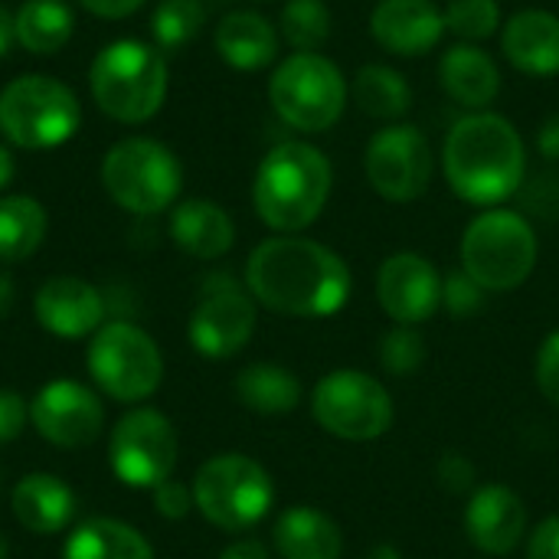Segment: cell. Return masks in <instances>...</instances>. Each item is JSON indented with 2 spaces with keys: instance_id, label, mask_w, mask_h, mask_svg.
Masks as SVG:
<instances>
[{
  "instance_id": "obj_18",
  "label": "cell",
  "mask_w": 559,
  "mask_h": 559,
  "mask_svg": "<svg viewBox=\"0 0 559 559\" xmlns=\"http://www.w3.org/2000/svg\"><path fill=\"white\" fill-rule=\"evenodd\" d=\"M370 33L393 56H423L442 39L445 16L432 0H380Z\"/></svg>"
},
{
  "instance_id": "obj_16",
  "label": "cell",
  "mask_w": 559,
  "mask_h": 559,
  "mask_svg": "<svg viewBox=\"0 0 559 559\" xmlns=\"http://www.w3.org/2000/svg\"><path fill=\"white\" fill-rule=\"evenodd\" d=\"M377 301L396 324L416 328L442 305V278L436 265L416 252L390 255L377 272Z\"/></svg>"
},
{
  "instance_id": "obj_3",
  "label": "cell",
  "mask_w": 559,
  "mask_h": 559,
  "mask_svg": "<svg viewBox=\"0 0 559 559\" xmlns=\"http://www.w3.org/2000/svg\"><path fill=\"white\" fill-rule=\"evenodd\" d=\"M328 197L331 164L318 147L305 141H285L272 147L252 187L255 213L278 233H298L311 226L321 216Z\"/></svg>"
},
{
  "instance_id": "obj_13",
  "label": "cell",
  "mask_w": 559,
  "mask_h": 559,
  "mask_svg": "<svg viewBox=\"0 0 559 559\" xmlns=\"http://www.w3.org/2000/svg\"><path fill=\"white\" fill-rule=\"evenodd\" d=\"M367 180L390 203H413L432 183V147L413 124H390L367 144Z\"/></svg>"
},
{
  "instance_id": "obj_32",
  "label": "cell",
  "mask_w": 559,
  "mask_h": 559,
  "mask_svg": "<svg viewBox=\"0 0 559 559\" xmlns=\"http://www.w3.org/2000/svg\"><path fill=\"white\" fill-rule=\"evenodd\" d=\"M206 20V10L200 0H160L151 20L154 39L164 49H180L187 46Z\"/></svg>"
},
{
  "instance_id": "obj_20",
  "label": "cell",
  "mask_w": 559,
  "mask_h": 559,
  "mask_svg": "<svg viewBox=\"0 0 559 559\" xmlns=\"http://www.w3.org/2000/svg\"><path fill=\"white\" fill-rule=\"evenodd\" d=\"M501 49L508 62L527 75L559 72V16L550 10H521L508 20Z\"/></svg>"
},
{
  "instance_id": "obj_46",
  "label": "cell",
  "mask_w": 559,
  "mask_h": 559,
  "mask_svg": "<svg viewBox=\"0 0 559 559\" xmlns=\"http://www.w3.org/2000/svg\"><path fill=\"white\" fill-rule=\"evenodd\" d=\"M364 559H403V554L396 547H390V544H380V547H373Z\"/></svg>"
},
{
  "instance_id": "obj_43",
  "label": "cell",
  "mask_w": 559,
  "mask_h": 559,
  "mask_svg": "<svg viewBox=\"0 0 559 559\" xmlns=\"http://www.w3.org/2000/svg\"><path fill=\"white\" fill-rule=\"evenodd\" d=\"M219 559H269V550L259 540H236L219 554Z\"/></svg>"
},
{
  "instance_id": "obj_28",
  "label": "cell",
  "mask_w": 559,
  "mask_h": 559,
  "mask_svg": "<svg viewBox=\"0 0 559 559\" xmlns=\"http://www.w3.org/2000/svg\"><path fill=\"white\" fill-rule=\"evenodd\" d=\"M16 39L36 56L59 52L72 36V10L62 0H26L13 16Z\"/></svg>"
},
{
  "instance_id": "obj_8",
  "label": "cell",
  "mask_w": 559,
  "mask_h": 559,
  "mask_svg": "<svg viewBox=\"0 0 559 559\" xmlns=\"http://www.w3.org/2000/svg\"><path fill=\"white\" fill-rule=\"evenodd\" d=\"M102 180L118 206L138 216H151L177 200L183 174L164 144L151 138H128L108 151Z\"/></svg>"
},
{
  "instance_id": "obj_25",
  "label": "cell",
  "mask_w": 559,
  "mask_h": 559,
  "mask_svg": "<svg viewBox=\"0 0 559 559\" xmlns=\"http://www.w3.org/2000/svg\"><path fill=\"white\" fill-rule=\"evenodd\" d=\"M216 49L233 69L255 72L278 56V36L265 16L236 10L223 16V23L216 26Z\"/></svg>"
},
{
  "instance_id": "obj_6",
  "label": "cell",
  "mask_w": 559,
  "mask_h": 559,
  "mask_svg": "<svg viewBox=\"0 0 559 559\" xmlns=\"http://www.w3.org/2000/svg\"><path fill=\"white\" fill-rule=\"evenodd\" d=\"M272 501L275 485L249 455H216L193 478V508L229 534L255 527L272 511Z\"/></svg>"
},
{
  "instance_id": "obj_12",
  "label": "cell",
  "mask_w": 559,
  "mask_h": 559,
  "mask_svg": "<svg viewBox=\"0 0 559 559\" xmlns=\"http://www.w3.org/2000/svg\"><path fill=\"white\" fill-rule=\"evenodd\" d=\"M108 459L115 475L128 488H157L174 475L177 465V432L170 419L157 409H134L121 416L111 432Z\"/></svg>"
},
{
  "instance_id": "obj_22",
  "label": "cell",
  "mask_w": 559,
  "mask_h": 559,
  "mask_svg": "<svg viewBox=\"0 0 559 559\" xmlns=\"http://www.w3.org/2000/svg\"><path fill=\"white\" fill-rule=\"evenodd\" d=\"M13 514L29 534H59L75 518V495L56 475H26L13 488Z\"/></svg>"
},
{
  "instance_id": "obj_34",
  "label": "cell",
  "mask_w": 559,
  "mask_h": 559,
  "mask_svg": "<svg viewBox=\"0 0 559 559\" xmlns=\"http://www.w3.org/2000/svg\"><path fill=\"white\" fill-rule=\"evenodd\" d=\"M380 360L393 377H409L426 364V341L416 328L396 324L383 344H380Z\"/></svg>"
},
{
  "instance_id": "obj_5",
  "label": "cell",
  "mask_w": 559,
  "mask_h": 559,
  "mask_svg": "<svg viewBox=\"0 0 559 559\" xmlns=\"http://www.w3.org/2000/svg\"><path fill=\"white\" fill-rule=\"evenodd\" d=\"M164 92V59L138 39H118L92 62V95L118 121H147L160 108Z\"/></svg>"
},
{
  "instance_id": "obj_23",
  "label": "cell",
  "mask_w": 559,
  "mask_h": 559,
  "mask_svg": "<svg viewBox=\"0 0 559 559\" xmlns=\"http://www.w3.org/2000/svg\"><path fill=\"white\" fill-rule=\"evenodd\" d=\"M174 242L193 259H219L233 249L236 229L226 210L210 200H187L170 216Z\"/></svg>"
},
{
  "instance_id": "obj_1",
  "label": "cell",
  "mask_w": 559,
  "mask_h": 559,
  "mask_svg": "<svg viewBox=\"0 0 559 559\" xmlns=\"http://www.w3.org/2000/svg\"><path fill=\"white\" fill-rule=\"evenodd\" d=\"M249 295L288 318H331L350 298L347 262L301 236H278L255 246L246 265Z\"/></svg>"
},
{
  "instance_id": "obj_42",
  "label": "cell",
  "mask_w": 559,
  "mask_h": 559,
  "mask_svg": "<svg viewBox=\"0 0 559 559\" xmlns=\"http://www.w3.org/2000/svg\"><path fill=\"white\" fill-rule=\"evenodd\" d=\"M537 147L547 160H559V115L544 121V128L537 134Z\"/></svg>"
},
{
  "instance_id": "obj_19",
  "label": "cell",
  "mask_w": 559,
  "mask_h": 559,
  "mask_svg": "<svg viewBox=\"0 0 559 559\" xmlns=\"http://www.w3.org/2000/svg\"><path fill=\"white\" fill-rule=\"evenodd\" d=\"M36 321L56 334V337H85V334H95L102 328V318H105V301L102 295L82 282V278H72V275H59V278H49L39 292H36Z\"/></svg>"
},
{
  "instance_id": "obj_47",
  "label": "cell",
  "mask_w": 559,
  "mask_h": 559,
  "mask_svg": "<svg viewBox=\"0 0 559 559\" xmlns=\"http://www.w3.org/2000/svg\"><path fill=\"white\" fill-rule=\"evenodd\" d=\"M10 298H13V292H10V282L0 275V318L7 314V308H10Z\"/></svg>"
},
{
  "instance_id": "obj_38",
  "label": "cell",
  "mask_w": 559,
  "mask_h": 559,
  "mask_svg": "<svg viewBox=\"0 0 559 559\" xmlns=\"http://www.w3.org/2000/svg\"><path fill=\"white\" fill-rule=\"evenodd\" d=\"M29 419V406L23 403L20 393L0 390V442H13Z\"/></svg>"
},
{
  "instance_id": "obj_29",
  "label": "cell",
  "mask_w": 559,
  "mask_h": 559,
  "mask_svg": "<svg viewBox=\"0 0 559 559\" xmlns=\"http://www.w3.org/2000/svg\"><path fill=\"white\" fill-rule=\"evenodd\" d=\"M46 236V213L33 197L0 200V262L29 259Z\"/></svg>"
},
{
  "instance_id": "obj_40",
  "label": "cell",
  "mask_w": 559,
  "mask_h": 559,
  "mask_svg": "<svg viewBox=\"0 0 559 559\" xmlns=\"http://www.w3.org/2000/svg\"><path fill=\"white\" fill-rule=\"evenodd\" d=\"M527 559H559V514L534 527L527 540Z\"/></svg>"
},
{
  "instance_id": "obj_17",
  "label": "cell",
  "mask_w": 559,
  "mask_h": 559,
  "mask_svg": "<svg viewBox=\"0 0 559 559\" xmlns=\"http://www.w3.org/2000/svg\"><path fill=\"white\" fill-rule=\"evenodd\" d=\"M465 534L488 557H508L527 534V508L518 491L485 485L465 508Z\"/></svg>"
},
{
  "instance_id": "obj_24",
  "label": "cell",
  "mask_w": 559,
  "mask_h": 559,
  "mask_svg": "<svg viewBox=\"0 0 559 559\" xmlns=\"http://www.w3.org/2000/svg\"><path fill=\"white\" fill-rule=\"evenodd\" d=\"M275 550L282 559H341V527L314 508H288L275 521Z\"/></svg>"
},
{
  "instance_id": "obj_14",
  "label": "cell",
  "mask_w": 559,
  "mask_h": 559,
  "mask_svg": "<svg viewBox=\"0 0 559 559\" xmlns=\"http://www.w3.org/2000/svg\"><path fill=\"white\" fill-rule=\"evenodd\" d=\"M255 331L252 295L226 275L206 282L200 305L190 314V344L210 360L236 357Z\"/></svg>"
},
{
  "instance_id": "obj_2",
  "label": "cell",
  "mask_w": 559,
  "mask_h": 559,
  "mask_svg": "<svg viewBox=\"0 0 559 559\" xmlns=\"http://www.w3.org/2000/svg\"><path fill=\"white\" fill-rule=\"evenodd\" d=\"M442 170L465 203L498 206L524 183L527 151L508 118L475 111L452 124L442 147Z\"/></svg>"
},
{
  "instance_id": "obj_44",
  "label": "cell",
  "mask_w": 559,
  "mask_h": 559,
  "mask_svg": "<svg viewBox=\"0 0 559 559\" xmlns=\"http://www.w3.org/2000/svg\"><path fill=\"white\" fill-rule=\"evenodd\" d=\"M13 39H16V23H13V16L0 7V56H7V49L13 46Z\"/></svg>"
},
{
  "instance_id": "obj_41",
  "label": "cell",
  "mask_w": 559,
  "mask_h": 559,
  "mask_svg": "<svg viewBox=\"0 0 559 559\" xmlns=\"http://www.w3.org/2000/svg\"><path fill=\"white\" fill-rule=\"evenodd\" d=\"M144 0H82L85 10H92L95 16H108V20H118V16H128L141 7Z\"/></svg>"
},
{
  "instance_id": "obj_33",
  "label": "cell",
  "mask_w": 559,
  "mask_h": 559,
  "mask_svg": "<svg viewBox=\"0 0 559 559\" xmlns=\"http://www.w3.org/2000/svg\"><path fill=\"white\" fill-rule=\"evenodd\" d=\"M442 16H445V29H452L465 43H475V39H488L498 29L501 7L498 0H452L442 10Z\"/></svg>"
},
{
  "instance_id": "obj_10",
  "label": "cell",
  "mask_w": 559,
  "mask_h": 559,
  "mask_svg": "<svg viewBox=\"0 0 559 559\" xmlns=\"http://www.w3.org/2000/svg\"><path fill=\"white\" fill-rule=\"evenodd\" d=\"M79 128L75 95L46 75H23L0 92V131L16 147H56Z\"/></svg>"
},
{
  "instance_id": "obj_39",
  "label": "cell",
  "mask_w": 559,
  "mask_h": 559,
  "mask_svg": "<svg viewBox=\"0 0 559 559\" xmlns=\"http://www.w3.org/2000/svg\"><path fill=\"white\" fill-rule=\"evenodd\" d=\"M436 475H439L442 488L445 491H455V495L465 491V488H472V481H475L472 462L465 455H459V452H445L442 462H439V468H436Z\"/></svg>"
},
{
  "instance_id": "obj_45",
  "label": "cell",
  "mask_w": 559,
  "mask_h": 559,
  "mask_svg": "<svg viewBox=\"0 0 559 559\" xmlns=\"http://www.w3.org/2000/svg\"><path fill=\"white\" fill-rule=\"evenodd\" d=\"M10 180H13V157H10V151L0 144V190H3Z\"/></svg>"
},
{
  "instance_id": "obj_37",
  "label": "cell",
  "mask_w": 559,
  "mask_h": 559,
  "mask_svg": "<svg viewBox=\"0 0 559 559\" xmlns=\"http://www.w3.org/2000/svg\"><path fill=\"white\" fill-rule=\"evenodd\" d=\"M154 504H157V511H160L167 521H180V518H187L190 508H193V491H190L187 485L167 478V481H160V485L154 488Z\"/></svg>"
},
{
  "instance_id": "obj_21",
  "label": "cell",
  "mask_w": 559,
  "mask_h": 559,
  "mask_svg": "<svg viewBox=\"0 0 559 559\" xmlns=\"http://www.w3.org/2000/svg\"><path fill=\"white\" fill-rule=\"evenodd\" d=\"M439 79L449 98L478 111L491 105L501 92V72L495 59L475 43H455L439 62Z\"/></svg>"
},
{
  "instance_id": "obj_31",
  "label": "cell",
  "mask_w": 559,
  "mask_h": 559,
  "mask_svg": "<svg viewBox=\"0 0 559 559\" xmlns=\"http://www.w3.org/2000/svg\"><path fill=\"white\" fill-rule=\"evenodd\" d=\"M282 33L298 52H314L331 36V10L324 0H288L282 10Z\"/></svg>"
},
{
  "instance_id": "obj_7",
  "label": "cell",
  "mask_w": 559,
  "mask_h": 559,
  "mask_svg": "<svg viewBox=\"0 0 559 559\" xmlns=\"http://www.w3.org/2000/svg\"><path fill=\"white\" fill-rule=\"evenodd\" d=\"M269 98L285 124L314 134L328 131L344 115L347 82L331 59L318 52H295L275 69Z\"/></svg>"
},
{
  "instance_id": "obj_35",
  "label": "cell",
  "mask_w": 559,
  "mask_h": 559,
  "mask_svg": "<svg viewBox=\"0 0 559 559\" xmlns=\"http://www.w3.org/2000/svg\"><path fill=\"white\" fill-rule=\"evenodd\" d=\"M442 305L455 318H472L485 305V288L465 269L462 272H452L449 278H442Z\"/></svg>"
},
{
  "instance_id": "obj_9",
  "label": "cell",
  "mask_w": 559,
  "mask_h": 559,
  "mask_svg": "<svg viewBox=\"0 0 559 559\" xmlns=\"http://www.w3.org/2000/svg\"><path fill=\"white\" fill-rule=\"evenodd\" d=\"M88 373L118 403H141L164 380V357L141 328L128 321L102 324L88 344Z\"/></svg>"
},
{
  "instance_id": "obj_11",
  "label": "cell",
  "mask_w": 559,
  "mask_h": 559,
  "mask_svg": "<svg viewBox=\"0 0 559 559\" xmlns=\"http://www.w3.org/2000/svg\"><path fill=\"white\" fill-rule=\"evenodd\" d=\"M318 426L344 442H373L393 426V400L386 386L364 370L328 373L311 396Z\"/></svg>"
},
{
  "instance_id": "obj_48",
  "label": "cell",
  "mask_w": 559,
  "mask_h": 559,
  "mask_svg": "<svg viewBox=\"0 0 559 559\" xmlns=\"http://www.w3.org/2000/svg\"><path fill=\"white\" fill-rule=\"evenodd\" d=\"M10 557V544H7V537L0 534V559H7Z\"/></svg>"
},
{
  "instance_id": "obj_36",
  "label": "cell",
  "mask_w": 559,
  "mask_h": 559,
  "mask_svg": "<svg viewBox=\"0 0 559 559\" xmlns=\"http://www.w3.org/2000/svg\"><path fill=\"white\" fill-rule=\"evenodd\" d=\"M537 386L547 403L559 406V331H554L537 350Z\"/></svg>"
},
{
  "instance_id": "obj_26",
  "label": "cell",
  "mask_w": 559,
  "mask_h": 559,
  "mask_svg": "<svg viewBox=\"0 0 559 559\" xmlns=\"http://www.w3.org/2000/svg\"><path fill=\"white\" fill-rule=\"evenodd\" d=\"M62 559H154V550L134 527L98 518L69 534Z\"/></svg>"
},
{
  "instance_id": "obj_4",
  "label": "cell",
  "mask_w": 559,
  "mask_h": 559,
  "mask_svg": "<svg viewBox=\"0 0 559 559\" xmlns=\"http://www.w3.org/2000/svg\"><path fill=\"white\" fill-rule=\"evenodd\" d=\"M537 265V233L514 210H488L462 236V269L485 292H511Z\"/></svg>"
},
{
  "instance_id": "obj_30",
  "label": "cell",
  "mask_w": 559,
  "mask_h": 559,
  "mask_svg": "<svg viewBox=\"0 0 559 559\" xmlns=\"http://www.w3.org/2000/svg\"><path fill=\"white\" fill-rule=\"evenodd\" d=\"M354 102L373 118H400L413 105L409 82L390 66H364L354 75Z\"/></svg>"
},
{
  "instance_id": "obj_15",
  "label": "cell",
  "mask_w": 559,
  "mask_h": 559,
  "mask_svg": "<svg viewBox=\"0 0 559 559\" xmlns=\"http://www.w3.org/2000/svg\"><path fill=\"white\" fill-rule=\"evenodd\" d=\"M29 423L46 442L59 449H82L102 436L105 409L88 386L72 380H52L33 396Z\"/></svg>"
},
{
  "instance_id": "obj_27",
  "label": "cell",
  "mask_w": 559,
  "mask_h": 559,
  "mask_svg": "<svg viewBox=\"0 0 559 559\" xmlns=\"http://www.w3.org/2000/svg\"><path fill=\"white\" fill-rule=\"evenodd\" d=\"M236 396L252 413L285 416L301 403V383L278 364H252L236 377Z\"/></svg>"
}]
</instances>
